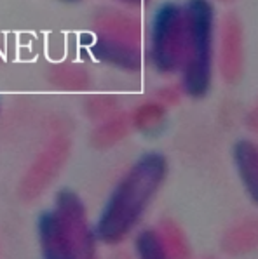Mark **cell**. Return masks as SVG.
Returning a JSON list of instances; mask_svg holds the SVG:
<instances>
[{"label":"cell","mask_w":258,"mask_h":259,"mask_svg":"<svg viewBox=\"0 0 258 259\" xmlns=\"http://www.w3.org/2000/svg\"><path fill=\"white\" fill-rule=\"evenodd\" d=\"M234 162L241 181L253 204L258 205V145L253 141H239L234 146Z\"/></svg>","instance_id":"9"},{"label":"cell","mask_w":258,"mask_h":259,"mask_svg":"<svg viewBox=\"0 0 258 259\" xmlns=\"http://www.w3.org/2000/svg\"><path fill=\"white\" fill-rule=\"evenodd\" d=\"M37 232L46 259H87L96 254L94 226L89 225L79 195L68 188L56 193L54 209L44 210L39 216Z\"/></svg>","instance_id":"2"},{"label":"cell","mask_w":258,"mask_h":259,"mask_svg":"<svg viewBox=\"0 0 258 259\" xmlns=\"http://www.w3.org/2000/svg\"><path fill=\"white\" fill-rule=\"evenodd\" d=\"M246 123L249 125V129L255 131V133H258V105H256V108L248 115V118H246Z\"/></svg>","instance_id":"18"},{"label":"cell","mask_w":258,"mask_h":259,"mask_svg":"<svg viewBox=\"0 0 258 259\" xmlns=\"http://www.w3.org/2000/svg\"><path fill=\"white\" fill-rule=\"evenodd\" d=\"M157 101L162 103V105H176L180 101V91L173 85H168V87H162L161 91L157 93Z\"/></svg>","instance_id":"17"},{"label":"cell","mask_w":258,"mask_h":259,"mask_svg":"<svg viewBox=\"0 0 258 259\" xmlns=\"http://www.w3.org/2000/svg\"><path fill=\"white\" fill-rule=\"evenodd\" d=\"M159 233L164 242L166 252L168 256L173 257H187L190 256L189 242H187L183 232L180 230V226L176 223H173L171 219H164L159 226Z\"/></svg>","instance_id":"14"},{"label":"cell","mask_w":258,"mask_h":259,"mask_svg":"<svg viewBox=\"0 0 258 259\" xmlns=\"http://www.w3.org/2000/svg\"><path fill=\"white\" fill-rule=\"evenodd\" d=\"M70 153V141L63 136L54 138L49 145L44 148V151L37 157L33 165L25 174L19 186V193L23 198L31 200L37 198L47 186L51 185L58 172L61 170L63 164L66 162Z\"/></svg>","instance_id":"5"},{"label":"cell","mask_w":258,"mask_h":259,"mask_svg":"<svg viewBox=\"0 0 258 259\" xmlns=\"http://www.w3.org/2000/svg\"><path fill=\"white\" fill-rule=\"evenodd\" d=\"M220 73L227 83H236L243 75L244 47H243V26L236 14H227L222 21L220 33Z\"/></svg>","instance_id":"6"},{"label":"cell","mask_w":258,"mask_h":259,"mask_svg":"<svg viewBox=\"0 0 258 259\" xmlns=\"http://www.w3.org/2000/svg\"><path fill=\"white\" fill-rule=\"evenodd\" d=\"M134 249L143 259H164L168 257L164 242L159 230H141L134 240Z\"/></svg>","instance_id":"15"},{"label":"cell","mask_w":258,"mask_h":259,"mask_svg":"<svg viewBox=\"0 0 258 259\" xmlns=\"http://www.w3.org/2000/svg\"><path fill=\"white\" fill-rule=\"evenodd\" d=\"M129 129H131V120L128 115L115 113L112 117L100 122V125L91 134V143L96 148H108V146H114L115 143H119L121 139L128 136Z\"/></svg>","instance_id":"11"},{"label":"cell","mask_w":258,"mask_h":259,"mask_svg":"<svg viewBox=\"0 0 258 259\" xmlns=\"http://www.w3.org/2000/svg\"><path fill=\"white\" fill-rule=\"evenodd\" d=\"M117 2L126 7H131V9H138V7H141L143 4H146V0H117Z\"/></svg>","instance_id":"19"},{"label":"cell","mask_w":258,"mask_h":259,"mask_svg":"<svg viewBox=\"0 0 258 259\" xmlns=\"http://www.w3.org/2000/svg\"><path fill=\"white\" fill-rule=\"evenodd\" d=\"M168 176V160L161 153H145L121 178L94 225L98 242L117 245L136 228L146 207Z\"/></svg>","instance_id":"1"},{"label":"cell","mask_w":258,"mask_h":259,"mask_svg":"<svg viewBox=\"0 0 258 259\" xmlns=\"http://www.w3.org/2000/svg\"><path fill=\"white\" fill-rule=\"evenodd\" d=\"M185 40V9L174 2L162 4L154 16L150 33V59L159 73L171 75L181 68Z\"/></svg>","instance_id":"4"},{"label":"cell","mask_w":258,"mask_h":259,"mask_svg":"<svg viewBox=\"0 0 258 259\" xmlns=\"http://www.w3.org/2000/svg\"><path fill=\"white\" fill-rule=\"evenodd\" d=\"M93 31L94 37L141 46L140 19L121 9L106 7V9L98 11L93 21Z\"/></svg>","instance_id":"7"},{"label":"cell","mask_w":258,"mask_h":259,"mask_svg":"<svg viewBox=\"0 0 258 259\" xmlns=\"http://www.w3.org/2000/svg\"><path fill=\"white\" fill-rule=\"evenodd\" d=\"M166 118V106L159 101H150L140 105L133 113L129 115L131 127L138 133L156 134L161 131Z\"/></svg>","instance_id":"12"},{"label":"cell","mask_w":258,"mask_h":259,"mask_svg":"<svg viewBox=\"0 0 258 259\" xmlns=\"http://www.w3.org/2000/svg\"><path fill=\"white\" fill-rule=\"evenodd\" d=\"M185 9L187 40L181 63V89L190 98H204L213 78L215 9L209 0H189Z\"/></svg>","instance_id":"3"},{"label":"cell","mask_w":258,"mask_h":259,"mask_svg":"<svg viewBox=\"0 0 258 259\" xmlns=\"http://www.w3.org/2000/svg\"><path fill=\"white\" fill-rule=\"evenodd\" d=\"M258 247V218L243 219L230 226L222 238V249L232 256L246 254Z\"/></svg>","instance_id":"10"},{"label":"cell","mask_w":258,"mask_h":259,"mask_svg":"<svg viewBox=\"0 0 258 259\" xmlns=\"http://www.w3.org/2000/svg\"><path fill=\"white\" fill-rule=\"evenodd\" d=\"M119 103L114 96H93L86 101V111L87 117H91L93 120H105V118L112 117L117 113Z\"/></svg>","instance_id":"16"},{"label":"cell","mask_w":258,"mask_h":259,"mask_svg":"<svg viewBox=\"0 0 258 259\" xmlns=\"http://www.w3.org/2000/svg\"><path fill=\"white\" fill-rule=\"evenodd\" d=\"M49 82L56 89L63 91H84L89 85V75L84 68L77 65L56 66L49 75Z\"/></svg>","instance_id":"13"},{"label":"cell","mask_w":258,"mask_h":259,"mask_svg":"<svg viewBox=\"0 0 258 259\" xmlns=\"http://www.w3.org/2000/svg\"><path fill=\"white\" fill-rule=\"evenodd\" d=\"M94 59L105 65L115 66L126 71H140L141 68V46L122 44L96 37L89 46Z\"/></svg>","instance_id":"8"},{"label":"cell","mask_w":258,"mask_h":259,"mask_svg":"<svg viewBox=\"0 0 258 259\" xmlns=\"http://www.w3.org/2000/svg\"><path fill=\"white\" fill-rule=\"evenodd\" d=\"M222 2H230V0H222Z\"/></svg>","instance_id":"20"}]
</instances>
